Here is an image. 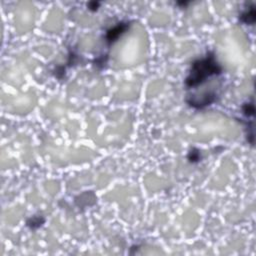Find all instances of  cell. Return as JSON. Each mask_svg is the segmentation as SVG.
Listing matches in <instances>:
<instances>
[{
    "mask_svg": "<svg viewBox=\"0 0 256 256\" xmlns=\"http://www.w3.org/2000/svg\"><path fill=\"white\" fill-rule=\"evenodd\" d=\"M221 72L219 65L214 60L213 56L205 57L193 63L191 71L186 78V86L189 88L196 87L199 84H203L208 78L213 75H217Z\"/></svg>",
    "mask_w": 256,
    "mask_h": 256,
    "instance_id": "6da1fadb",
    "label": "cell"
}]
</instances>
